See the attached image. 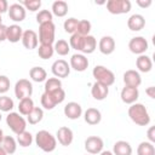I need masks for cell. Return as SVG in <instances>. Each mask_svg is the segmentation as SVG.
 Returning <instances> with one entry per match:
<instances>
[{"label": "cell", "instance_id": "41", "mask_svg": "<svg viewBox=\"0 0 155 155\" xmlns=\"http://www.w3.org/2000/svg\"><path fill=\"white\" fill-rule=\"evenodd\" d=\"M19 4L25 8V11L29 10L30 12H36L41 7V1L40 0H24V1H21Z\"/></svg>", "mask_w": 155, "mask_h": 155}, {"label": "cell", "instance_id": "42", "mask_svg": "<svg viewBox=\"0 0 155 155\" xmlns=\"http://www.w3.org/2000/svg\"><path fill=\"white\" fill-rule=\"evenodd\" d=\"M82 38L84 36H81V35H79V34H73V35H70V39H69V46H70V48H74V50H76V51H80V48H81V42H82Z\"/></svg>", "mask_w": 155, "mask_h": 155}, {"label": "cell", "instance_id": "28", "mask_svg": "<svg viewBox=\"0 0 155 155\" xmlns=\"http://www.w3.org/2000/svg\"><path fill=\"white\" fill-rule=\"evenodd\" d=\"M29 76L34 82H45L47 79V71L42 67H33L29 70Z\"/></svg>", "mask_w": 155, "mask_h": 155}, {"label": "cell", "instance_id": "9", "mask_svg": "<svg viewBox=\"0 0 155 155\" xmlns=\"http://www.w3.org/2000/svg\"><path fill=\"white\" fill-rule=\"evenodd\" d=\"M84 147H85V150L87 151V154H90V155H97V154H99L103 150L104 142L98 136H90V137H87L85 139Z\"/></svg>", "mask_w": 155, "mask_h": 155}, {"label": "cell", "instance_id": "51", "mask_svg": "<svg viewBox=\"0 0 155 155\" xmlns=\"http://www.w3.org/2000/svg\"><path fill=\"white\" fill-rule=\"evenodd\" d=\"M0 155H7V153H6L1 147H0Z\"/></svg>", "mask_w": 155, "mask_h": 155}, {"label": "cell", "instance_id": "7", "mask_svg": "<svg viewBox=\"0 0 155 155\" xmlns=\"http://www.w3.org/2000/svg\"><path fill=\"white\" fill-rule=\"evenodd\" d=\"M105 6L108 12L111 15H124L131 11L132 4L130 0H108Z\"/></svg>", "mask_w": 155, "mask_h": 155}, {"label": "cell", "instance_id": "24", "mask_svg": "<svg viewBox=\"0 0 155 155\" xmlns=\"http://www.w3.org/2000/svg\"><path fill=\"white\" fill-rule=\"evenodd\" d=\"M22 35H23V29L19 24H11L10 27H7V35H6V40L16 44L19 40H22Z\"/></svg>", "mask_w": 155, "mask_h": 155}, {"label": "cell", "instance_id": "31", "mask_svg": "<svg viewBox=\"0 0 155 155\" xmlns=\"http://www.w3.org/2000/svg\"><path fill=\"white\" fill-rule=\"evenodd\" d=\"M34 107H35V105H34V102H33V99H31L30 97L23 98V99H21L19 103H18V113H19L22 116H27V115L33 110Z\"/></svg>", "mask_w": 155, "mask_h": 155}, {"label": "cell", "instance_id": "22", "mask_svg": "<svg viewBox=\"0 0 155 155\" xmlns=\"http://www.w3.org/2000/svg\"><path fill=\"white\" fill-rule=\"evenodd\" d=\"M91 94L96 101H104L109 94V87L94 81L91 87Z\"/></svg>", "mask_w": 155, "mask_h": 155}, {"label": "cell", "instance_id": "14", "mask_svg": "<svg viewBox=\"0 0 155 155\" xmlns=\"http://www.w3.org/2000/svg\"><path fill=\"white\" fill-rule=\"evenodd\" d=\"M122 80L125 86H131V87H139L142 84V76L139 74V71L134 70V69H128L122 75Z\"/></svg>", "mask_w": 155, "mask_h": 155}, {"label": "cell", "instance_id": "26", "mask_svg": "<svg viewBox=\"0 0 155 155\" xmlns=\"http://www.w3.org/2000/svg\"><path fill=\"white\" fill-rule=\"evenodd\" d=\"M132 147L126 140H117L113 145L114 155H132Z\"/></svg>", "mask_w": 155, "mask_h": 155}, {"label": "cell", "instance_id": "3", "mask_svg": "<svg viewBox=\"0 0 155 155\" xmlns=\"http://www.w3.org/2000/svg\"><path fill=\"white\" fill-rule=\"evenodd\" d=\"M65 99V91L62 88H58L52 92H44L41 94L40 102L41 107L46 110H52L57 104H61Z\"/></svg>", "mask_w": 155, "mask_h": 155}, {"label": "cell", "instance_id": "53", "mask_svg": "<svg viewBox=\"0 0 155 155\" xmlns=\"http://www.w3.org/2000/svg\"><path fill=\"white\" fill-rule=\"evenodd\" d=\"M1 119H2V115H1V111H0V121H1Z\"/></svg>", "mask_w": 155, "mask_h": 155}, {"label": "cell", "instance_id": "2", "mask_svg": "<svg viewBox=\"0 0 155 155\" xmlns=\"http://www.w3.org/2000/svg\"><path fill=\"white\" fill-rule=\"evenodd\" d=\"M34 140H35V144L38 145V148L41 149L45 153H52L57 147L56 137L51 132H48L46 130L38 131L36 134H35Z\"/></svg>", "mask_w": 155, "mask_h": 155}, {"label": "cell", "instance_id": "38", "mask_svg": "<svg viewBox=\"0 0 155 155\" xmlns=\"http://www.w3.org/2000/svg\"><path fill=\"white\" fill-rule=\"evenodd\" d=\"M78 23H79V19L75 18V17H70V18L65 19L64 23H63L64 31L68 33V34H70V35L75 34L76 33V29H78Z\"/></svg>", "mask_w": 155, "mask_h": 155}, {"label": "cell", "instance_id": "46", "mask_svg": "<svg viewBox=\"0 0 155 155\" xmlns=\"http://www.w3.org/2000/svg\"><path fill=\"white\" fill-rule=\"evenodd\" d=\"M136 4H137L139 7H142V8H148V7L153 4V1H151V0H137Z\"/></svg>", "mask_w": 155, "mask_h": 155}, {"label": "cell", "instance_id": "47", "mask_svg": "<svg viewBox=\"0 0 155 155\" xmlns=\"http://www.w3.org/2000/svg\"><path fill=\"white\" fill-rule=\"evenodd\" d=\"M8 10V2L6 0H0V15L7 12Z\"/></svg>", "mask_w": 155, "mask_h": 155}, {"label": "cell", "instance_id": "23", "mask_svg": "<svg viewBox=\"0 0 155 155\" xmlns=\"http://www.w3.org/2000/svg\"><path fill=\"white\" fill-rule=\"evenodd\" d=\"M84 120L86 124L94 126L98 125L102 120V114L97 108H87L84 113Z\"/></svg>", "mask_w": 155, "mask_h": 155}, {"label": "cell", "instance_id": "43", "mask_svg": "<svg viewBox=\"0 0 155 155\" xmlns=\"http://www.w3.org/2000/svg\"><path fill=\"white\" fill-rule=\"evenodd\" d=\"M10 86H11L10 79L6 75H0V94L6 93L10 90Z\"/></svg>", "mask_w": 155, "mask_h": 155}, {"label": "cell", "instance_id": "11", "mask_svg": "<svg viewBox=\"0 0 155 155\" xmlns=\"http://www.w3.org/2000/svg\"><path fill=\"white\" fill-rule=\"evenodd\" d=\"M51 71L54 78H58V79L68 78V75L70 74V65L64 59H57L52 63Z\"/></svg>", "mask_w": 155, "mask_h": 155}, {"label": "cell", "instance_id": "45", "mask_svg": "<svg viewBox=\"0 0 155 155\" xmlns=\"http://www.w3.org/2000/svg\"><path fill=\"white\" fill-rule=\"evenodd\" d=\"M6 35H7V27L5 24H0V42L6 40Z\"/></svg>", "mask_w": 155, "mask_h": 155}, {"label": "cell", "instance_id": "21", "mask_svg": "<svg viewBox=\"0 0 155 155\" xmlns=\"http://www.w3.org/2000/svg\"><path fill=\"white\" fill-rule=\"evenodd\" d=\"M96 48H97V40L93 35H86L82 38L81 48H80V52L82 54H91L96 51Z\"/></svg>", "mask_w": 155, "mask_h": 155}, {"label": "cell", "instance_id": "49", "mask_svg": "<svg viewBox=\"0 0 155 155\" xmlns=\"http://www.w3.org/2000/svg\"><path fill=\"white\" fill-rule=\"evenodd\" d=\"M99 155H114V154H113V151H110V150H102V151L99 153Z\"/></svg>", "mask_w": 155, "mask_h": 155}, {"label": "cell", "instance_id": "40", "mask_svg": "<svg viewBox=\"0 0 155 155\" xmlns=\"http://www.w3.org/2000/svg\"><path fill=\"white\" fill-rule=\"evenodd\" d=\"M53 53H54L53 45H39L38 54L41 59H48L53 56Z\"/></svg>", "mask_w": 155, "mask_h": 155}, {"label": "cell", "instance_id": "39", "mask_svg": "<svg viewBox=\"0 0 155 155\" xmlns=\"http://www.w3.org/2000/svg\"><path fill=\"white\" fill-rule=\"evenodd\" d=\"M91 28H92V24H91L90 21H87V19H80L79 23H78L76 34H79V35H81V36L90 35Z\"/></svg>", "mask_w": 155, "mask_h": 155}, {"label": "cell", "instance_id": "12", "mask_svg": "<svg viewBox=\"0 0 155 155\" xmlns=\"http://www.w3.org/2000/svg\"><path fill=\"white\" fill-rule=\"evenodd\" d=\"M88 59L85 54L82 53H74L71 57H70V62H69V65H70V69H74L75 71H85L87 68H88Z\"/></svg>", "mask_w": 155, "mask_h": 155}, {"label": "cell", "instance_id": "29", "mask_svg": "<svg viewBox=\"0 0 155 155\" xmlns=\"http://www.w3.org/2000/svg\"><path fill=\"white\" fill-rule=\"evenodd\" d=\"M0 145L7 153V155H12L17 150V140L11 136H4V139Z\"/></svg>", "mask_w": 155, "mask_h": 155}, {"label": "cell", "instance_id": "30", "mask_svg": "<svg viewBox=\"0 0 155 155\" xmlns=\"http://www.w3.org/2000/svg\"><path fill=\"white\" fill-rule=\"evenodd\" d=\"M42 119H44V110L40 107H34L33 110L27 115V122H29L30 125H36L41 122Z\"/></svg>", "mask_w": 155, "mask_h": 155}, {"label": "cell", "instance_id": "4", "mask_svg": "<svg viewBox=\"0 0 155 155\" xmlns=\"http://www.w3.org/2000/svg\"><path fill=\"white\" fill-rule=\"evenodd\" d=\"M92 75L94 80L107 87H110L115 82V74L104 65H96L92 70Z\"/></svg>", "mask_w": 155, "mask_h": 155}, {"label": "cell", "instance_id": "8", "mask_svg": "<svg viewBox=\"0 0 155 155\" xmlns=\"http://www.w3.org/2000/svg\"><path fill=\"white\" fill-rule=\"evenodd\" d=\"M31 94H33V84L28 79H19L15 84V96L18 101L31 97Z\"/></svg>", "mask_w": 155, "mask_h": 155}, {"label": "cell", "instance_id": "18", "mask_svg": "<svg viewBox=\"0 0 155 155\" xmlns=\"http://www.w3.org/2000/svg\"><path fill=\"white\" fill-rule=\"evenodd\" d=\"M115 47H116V44H115V40L113 36L110 35H104L101 38L99 42H98V50L101 51V53L108 56V54H111L114 51H115Z\"/></svg>", "mask_w": 155, "mask_h": 155}, {"label": "cell", "instance_id": "13", "mask_svg": "<svg viewBox=\"0 0 155 155\" xmlns=\"http://www.w3.org/2000/svg\"><path fill=\"white\" fill-rule=\"evenodd\" d=\"M56 139L58 140V143L63 147H68L73 143L74 140V133L71 131V128L67 127V126H62L57 130L56 132Z\"/></svg>", "mask_w": 155, "mask_h": 155}, {"label": "cell", "instance_id": "6", "mask_svg": "<svg viewBox=\"0 0 155 155\" xmlns=\"http://www.w3.org/2000/svg\"><path fill=\"white\" fill-rule=\"evenodd\" d=\"M56 35V25L53 22L44 23L39 25V42L40 45H53Z\"/></svg>", "mask_w": 155, "mask_h": 155}, {"label": "cell", "instance_id": "54", "mask_svg": "<svg viewBox=\"0 0 155 155\" xmlns=\"http://www.w3.org/2000/svg\"><path fill=\"white\" fill-rule=\"evenodd\" d=\"M86 155H87V154H86ZM88 155H90V154H88Z\"/></svg>", "mask_w": 155, "mask_h": 155}, {"label": "cell", "instance_id": "35", "mask_svg": "<svg viewBox=\"0 0 155 155\" xmlns=\"http://www.w3.org/2000/svg\"><path fill=\"white\" fill-rule=\"evenodd\" d=\"M58 88H62L61 79H58V78H48V79H46L45 85H44L45 92H52V91H56Z\"/></svg>", "mask_w": 155, "mask_h": 155}, {"label": "cell", "instance_id": "10", "mask_svg": "<svg viewBox=\"0 0 155 155\" xmlns=\"http://www.w3.org/2000/svg\"><path fill=\"white\" fill-rule=\"evenodd\" d=\"M149 48V44L144 36H133L128 41V50L134 54H145Z\"/></svg>", "mask_w": 155, "mask_h": 155}, {"label": "cell", "instance_id": "20", "mask_svg": "<svg viewBox=\"0 0 155 155\" xmlns=\"http://www.w3.org/2000/svg\"><path fill=\"white\" fill-rule=\"evenodd\" d=\"M127 27L131 31H139L145 27V18L140 13H133L127 19Z\"/></svg>", "mask_w": 155, "mask_h": 155}, {"label": "cell", "instance_id": "15", "mask_svg": "<svg viewBox=\"0 0 155 155\" xmlns=\"http://www.w3.org/2000/svg\"><path fill=\"white\" fill-rule=\"evenodd\" d=\"M8 17L10 19H12L13 22H23L25 19V16H27V11L25 8L19 4V2H16V4H11L8 6Z\"/></svg>", "mask_w": 155, "mask_h": 155}, {"label": "cell", "instance_id": "1", "mask_svg": "<svg viewBox=\"0 0 155 155\" xmlns=\"http://www.w3.org/2000/svg\"><path fill=\"white\" fill-rule=\"evenodd\" d=\"M128 117L138 126H148L150 124V115L148 109L142 103H133L128 107L127 110Z\"/></svg>", "mask_w": 155, "mask_h": 155}, {"label": "cell", "instance_id": "33", "mask_svg": "<svg viewBox=\"0 0 155 155\" xmlns=\"http://www.w3.org/2000/svg\"><path fill=\"white\" fill-rule=\"evenodd\" d=\"M137 155H155V147L153 143L144 140L137 147Z\"/></svg>", "mask_w": 155, "mask_h": 155}, {"label": "cell", "instance_id": "34", "mask_svg": "<svg viewBox=\"0 0 155 155\" xmlns=\"http://www.w3.org/2000/svg\"><path fill=\"white\" fill-rule=\"evenodd\" d=\"M17 144H19V147L22 148H27V147H30L31 143H33V134L29 132V131H23L22 133L17 134Z\"/></svg>", "mask_w": 155, "mask_h": 155}, {"label": "cell", "instance_id": "19", "mask_svg": "<svg viewBox=\"0 0 155 155\" xmlns=\"http://www.w3.org/2000/svg\"><path fill=\"white\" fill-rule=\"evenodd\" d=\"M63 113L69 120H76L82 115V107L78 102H69L64 105Z\"/></svg>", "mask_w": 155, "mask_h": 155}, {"label": "cell", "instance_id": "5", "mask_svg": "<svg viewBox=\"0 0 155 155\" xmlns=\"http://www.w3.org/2000/svg\"><path fill=\"white\" fill-rule=\"evenodd\" d=\"M6 125L8 126V128L15 133V134H19L23 131H25L27 128V120L16 111H10L6 116Z\"/></svg>", "mask_w": 155, "mask_h": 155}, {"label": "cell", "instance_id": "16", "mask_svg": "<svg viewBox=\"0 0 155 155\" xmlns=\"http://www.w3.org/2000/svg\"><path fill=\"white\" fill-rule=\"evenodd\" d=\"M120 97L121 101L125 104H133L137 102L138 97H139V91L137 87H131V86H125L122 87L121 92H120Z\"/></svg>", "mask_w": 155, "mask_h": 155}, {"label": "cell", "instance_id": "27", "mask_svg": "<svg viewBox=\"0 0 155 155\" xmlns=\"http://www.w3.org/2000/svg\"><path fill=\"white\" fill-rule=\"evenodd\" d=\"M68 10H69V6H68V4H67L65 1H63V0H57V1H54V2L52 4V7H51L52 15L56 16V17H59V18L65 17L67 13H68Z\"/></svg>", "mask_w": 155, "mask_h": 155}, {"label": "cell", "instance_id": "44", "mask_svg": "<svg viewBox=\"0 0 155 155\" xmlns=\"http://www.w3.org/2000/svg\"><path fill=\"white\" fill-rule=\"evenodd\" d=\"M147 137H148V142L150 143H155V126H150L147 131Z\"/></svg>", "mask_w": 155, "mask_h": 155}, {"label": "cell", "instance_id": "32", "mask_svg": "<svg viewBox=\"0 0 155 155\" xmlns=\"http://www.w3.org/2000/svg\"><path fill=\"white\" fill-rule=\"evenodd\" d=\"M53 50L59 56H67L70 51V46H69V42L64 39H59L57 41H54L53 44Z\"/></svg>", "mask_w": 155, "mask_h": 155}, {"label": "cell", "instance_id": "48", "mask_svg": "<svg viewBox=\"0 0 155 155\" xmlns=\"http://www.w3.org/2000/svg\"><path fill=\"white\" fill-rule=\"evenodd\" d=\"M145 93L148 94V97H150L151 99L155 98V87L154 86H149L147 90H145Z\"/></svg>", "mask_w": 155, "mask_h": 155}, {"label": "cell", "instance_id": "17", "mask_svg": "<svg viewBox=\"0 0 155 155\" xmlns=\"http://www.w3.org/2000/svg\"><path fill=\"white\" fill-rule=\"evenodd\" d=\"M22 44L23 46L27 48V50H34L38 47L39 45V38H38V34L31 30V29H28V30H24L23 31V35H22Z\"/></svg>", "mask_w": 155, "mask_h": 155}, {"label": "cell", "instance_id": "25", "mask_svg": "<svg viewBox=\"0 0 155 155\" xmlns=\"http://www.w3.org/2000/svg\"><path fill=\"white\" fill-rule=\"evenodd\" d=\"M136 67H137V71L140 73H149L153 69V61L149 56L147 54H140L137 57L136 59Z\"/></svg>", "mask_w": 155, "mask_h": 155}, {"label": "cell", "instance_id": "37", "mask_svg": "<svg viewBox=\"0 0 155 155\" xmlns=\"http://www.w3.org/2000/svg\"><path fill=\"white\" fill-rule=\"evenodd\" d=\"M38 24H44V23H48V22H53V15L50 10H40L38 13H36V17H35Z\"/></svg>", "mask_w": 155, "mask_h": 155}, {"label": "cell", "instance_id": "36", "mask_svg": "<svg viewBox=\"0 0 155 155\" xmlns=\"http://www.w3.org/2000/svg\"><path fill=\"white\" fill-rule=\"evenodd\" d=\"M15 107L13 99L6 94H1L0 96V111L4 113H10Z\"/></svg>", "mask_w": 155, "mask_h": 155}, {"label": "cell", "instance_id": "52", "mask_svg": "<svg viewBox=\"0 0 155 155\" xmlns=\"http://www.w3.org/2000/svg\"><path fill=\"white\" fill-rule=\"evenodd\" d=\"M0 24H2V18H1V15H0Z\"/></svg>", "mask_w": 155, "mask_h": 155}, {"label": "cell", "instance_id": "50", "mask_svg": "<svg viewBox=\"0 0 155 155\" xmlns=\"http://www.w3.org/2000/svg\"><path fill=\"white\" fill-rule=\"evenodd\" d=\"M2 139H4V132H2V130L0 128V144H1V142H2Z\"/></svg>", "mask_w": 155, "mask_h": 155}]
</instances>
